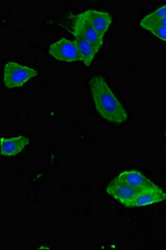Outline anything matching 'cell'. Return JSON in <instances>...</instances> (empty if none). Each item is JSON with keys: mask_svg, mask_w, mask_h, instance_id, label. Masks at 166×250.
Instances as JSON below:
<instances>
[{"mask_svg": "<svg viewBox=\"0 0 166 250\" xmlns=\"http://www.w3.org/2000/svg\"><path fill=\"white\" fill-rule=\"evenodd\" d=\"M89 88L97 114L112 124H121L128 120L127 110L113 93L102 76H94L89 82Z\"/></svg>", "mask_w": 166, "mask_h": 250, "instance_id": "1", "label": "cell"}, {"mask_svg": "<svg viewBox=\"0 0 166 250\" xmlns=\"http://www.w3.org/2000/svg\"><path fill=\"white\" fill-rule=\"evenodd\" d=\"M37 75V72L34 68L18 62H9L6 63L3 70V83L7 88H19Z\"/></svg>", "mask_w": 166, "mask_h": 250, "instance_id": "2", "label": "cell"}, {"mask_svg": "<svg viewBox=\"0 0 166 250\" xmlns=\"http://www.w3.org/2000/svg\"><path fill=\"white\" fill-rule=\"evenodd\" d=\"M73 34L77 35L95 46L99 51L103 43V35L91 25L83 13L74 17Z\"/></svg>", "mask_w": 166, "mask_h": 250, "instance_id": "3", "label": "cell"}, {"mask_svg": "<svg viewBox=\"0 0 166 250\" xmlns=\"http://www.w3.org/2000/svg\"><path fill=\"white\" fill-rule=\"evenodd\" d=\"M49 54L59 61L73 62L80 61L78 50L74 41L62 38L53 43L49 48Z\"/></svg>", "mask_w": 166, "mask_h": 250, "instance_id": "4", "label": "cell"}, {"mask_svg": "<svg viewBox=\"0 0 166 250\" xmlns=\"http://www.w3.org/2000/svg\"><path fill=\"white\" fill-rule=\"evenodd\" d=\"M139 191L137 188L129 186L116 178L113 179L107 188V193L126 207H129Z\"/></svg>", "mask_w": 166, "mask_h": 250, "instance_id": "5", "label": "cell"}, {"mask_svg": "<svg viewBox=\"0 0 166 250\" xmlns=\"http://www.w3.org/2000/svg\"><path fill=\"white\" fill-rule=\"evenodd\" d=\"M166 200V193L159 186L147 188L139 191L129 208L142 207Z\"/></svg>", "mask_w": 166, "mask_h": 250, "instance_id": "6", "label": "cell"}, {"mask_svg": "<svg viewBox=\"0 0 166 250\" xmlns=\"http://www.w3.org/2000/svg\"><path fill=\"white\" fill-rule=\"evenodd\" d=\"M116 179L126 183L131 187L137 188L139 190L147 188L156 187L157 185L151 181L148 177L145 176L143 173L135 169L122 171L119 173Z\"/></svg>", "mask_w": 166, "mask_h": 250, "instance_id": "7", "label": "cell"}, {"mask_svg": "<svg viewBox=\"0 0 166 250\" xmlns=\"http://www.w3.org/2000/svg\"><path fill=\"white\" fill-rule=\"evenodd\" d=\"M83 15L91 25L103 36L107 34L112 23L111 15L107 12L90 9L83 12Z\"/></svg>", "mask_w": 166, "mask_h": 250, "instance_id": "8", "label": "cell"}, {"mask_svg": "<svg viewBox=\"0 0 166 250\" xmlns=\"http://www.w3.org/2000/svg\"><path fill=\"white\" fill-rule=\"evenodd\" d=\"M30 140L28 137L15 136L1 139V154L3 156H16L29 145Z\"/></svg>", "mask_w": 166, "mask_h": 250, "instance_id": "9", "label": "cell"}, {"mask_svg": "<svg viewBox=\"0 0 166 250\" xmlns=\"http://www.w3.org/2000/svg\"><path fill=\"white\" fill-rule=\"evenodd\" d=\"M74 37H75L74 42L76 43V48L78 50L80 61L85 66L89 67L95 59L96 54L98 53V49L82 37L77 35H74Z\"/></svg>", "mask_w": 166, "mask_h": 250, "instance_id": "10", "label": "cell"}, {"mask_svg": "<svg viewBox=\"0 0 166 250\" xmlns=\"http://www.w3.org/2000/svg\"><path fill=\"white\" fill-rule=\"evenodd\" d=\"M142 29H146L147 31L152 34L154 36L158 38L159 40L166 42V27L161 25H148L145 26Z\"/></svg>", "mask_w": 166, "mask_h": 250, "instance_id": "11", "label": "cell"}, {"mask_svg": "<svg viewBox=\"0 0 166 250\" xmlns=\"http://www.w3.org/2000/svg\"><path fill=\"white\" fill-rule=\"evenodd\" d=\"M166 18V5L161 6L159 9H155V11L150 13L149 15H147L146 17H144L141 21L144 22H151V21H155V20H161Z\"/></svg>", "mask_w": 166, "mask_h": 250, "instance_id": "12", "label": "cell"}, {"mask_svg": "<svg viewBox=\"0 0 166 250\" xmlns=\"http://www.w3.org/2000/svg\"><path fill=\"white\" fill-rule=\"evenodd\" d=\"M148 25H161L166 26V18H164L161 20H155V21H151V22H144V21L140 22V26L141 28Z\"/></svg>", "mask_w": 166, "mask_h": 250, "instance_id": "13", "label": "cell"}, {"mask_svg": "<svg viewBox=\"0 0 166 250\" xmlns=\"http://www.w3.org/2000/svg\"></svg>", "mask_w": 166, "mask_h": 250, "instance_id": "14", "label": "cell"}, {"mask_svg": "<svg viewBox=\"0 0 166 250\" xmlns=\"http://www.w3.org/2000/svg\"></svg>", "mask_w": 166, "mask_h": 250, "instance_id": "15", "label": "cell"}]
</instances>
